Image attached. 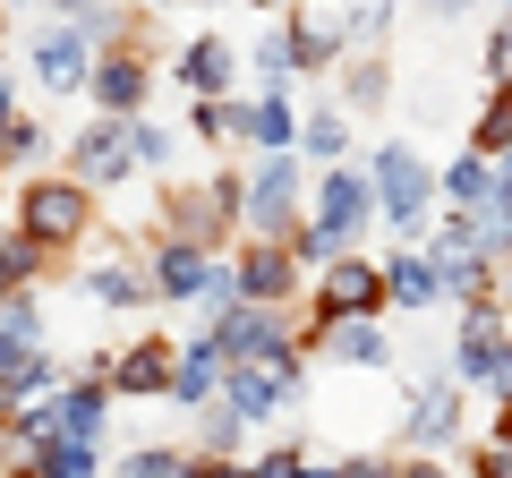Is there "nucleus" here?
<instances>
[{
  "instance_id": "nucleus-1",
  "label": "nucleus",
  "mask_w": 512,
  "mask_h": 478,
  "mask_svg": "<svg viewBox=\"0 0 512 478\" xmlns=\"http://www.w3.org/2000/svg\"><path fill=\"white\" fill-rule=\"evenodd\" d=\"M222 410H239V419H265V410H282L291 402V385H299V342H282V350H256V359H222Z\"/></svg>"
},
{
  "instance_id": "nucleus-2",
  "label": "nucleus",
  "mask_w": 512,
  "mask_h": 478,
  "mask_svg": "<svg viewBox=\"0 0 512 478\" xmlns=\"http://www.w3.org/2000/svg\"><path fill=\"white\" fill-rule=\"evenodd\" d=\"M86 222H94L86 180H26L18 188V231L35 239V248H77Z\"/></svg>"
},
{
  "instance_id": "nucleus-3",
  "label": "nucleus",
  "mask_w": 512,
  "mask_h": 478,
  "mask_svg": "<svg viewBox=\"0 0 512 478\" xmlns=\"http://www.w3.org/2000/svg\"><path fill=\"white\" fill-rule=\"evenodd\" d=\"M367 197L384 205V222L419 231V222H427V205H436V171H427L410 146H384V154H376V171H367Z\"/></svg>"
},
{
  "instance_id": "nucleus-4",
  "label": "nucleus",
  "mask_w": 512,
  "mask_h": 478,
  "mask_svg": "<svg viewBox=\"0 0 512 478\" xmlns=\"http://www.w3.org/2000/svg\"><path fill=\"white\" fill-rule=\"evenodd\" d=\"M239 214H248V231H274V239H291V231H299V171H291V154H282V146H274V163L248 180Z\"/></svg>"
},
{
  "instance_id": "nucleus-5",
  "label": "nucleus",
  "mask_w": 512,
  "mask_h": 478,
  "mask_svg": "<svg viewBox=\"0 0 512 478\" xmlns=\"http://www.w3.org/2000/svg\"><path fill=\"white\" fill-rule=\"evenodd\" d=\"M239 299H265V308H274V299H291V282H299V248L291 239H274V231H256L248 248H239Z\"/></svg>"
},
{
  "instance_id": "nucleus-6",
  "label": "nucleus",
  "mask_w": 512,
  "mask_h": 478,
  "mask_svg": "<svg viewBox=\"0 0 512 478\" xmlns=\"http://www.w3.org/2000/svg\"><path fill=\"white\" fill-rule=\"evenodd\" d=\"M359 308H384V265L333 257L325 274H316V316H359Z\"/></svg>"
},
{
  "instance_id": "nucleus-7",
  "label": "nucleus",
  "mask_w": 512,
  "mask_h": 478,
  "mask_svg": "<svg viewBox=\"0 0 512 478\" xmlns=\"http://www.w3.org/2000/svg\"><path fill=\"white\" fill-rule=\"evenodd\" d=\"M171 239H197V248H214V239H222V214H239V188L231 180H222V188H171Z\"/></svg>"
},
{
  "instance_id": "nucleus-8",
  "label": "nucleus",
  "mask_w": 512,
  "mask_h": 478,
  "mask_svg": "<svg viewBox=\"0 0 512 478\" xmlns=\"http://www.w3.org/2000/svg\"><path fill=\"white\" fill-rule=\"evenodd\" d=\"M308 342H325L333 359H350V368H384V359H393V342L376 333V308H359V316H316Z\"/></svg>"
},
{
  "instance_id": "nucleus-9",
  "label": "nucleus",
  "mask_w": 512,
  "mask_h": 478,
  "mask_svg": "<svg viewBox=\"0 0 512 478\" xmlns=\"http://www.w3.org/2000/svg\"><path fill=\"white\" fill-rule=\"evenodd\" d=\"M128 171V111H103V120H94L86 137H77V180H120Z\"/></svg>"
},
{
  "instance_id": "nucleus-10",
  "label": "nucleus",
  "mask_w": 512,
  "mask_h": 478,
  "mask_svg": "<svg viewBox=\"0 0 512 478\" xmlns=\"http://www.w3.org/2000/svg\"><path fill=\"white\" fill-rule=\"evenodd\" d=\"M171 359H180L171 342H137V350H120L103 368V385L111 393H171Z\"/></svg>"
},
{
  "instance_id": "nucleus-11",
  "label": "nucleus",
  "mask_w": 512,
  "mask_h": 478,
  "mask_svg": "<svg viewBox=\"0 0 512 478\" xmlns=\"http://www.w3.org/2000/svg\"><path fill=\"white\" fill-rule=\"evenodd\" d=\"M205 274H214V257H205L197 239H163V257H154L146 291H163V299H197V291H205Z\"/></svg>"
},
{
  "instance_id": "nucleus-12",
  "label": "nucleus",
  "mask_w": 512,
  "mask_h": 478,
  "mask_svg": "<svg viewBox=\"0 0 512 478\" xmlns=\"http://www.w3.org/2000/svg\"><path fill=\"white\" fill-rule=\"evenodd\" d=\"M86 69H94V60H86V35H77V26H60V35H43V43H35V77H43L52 94L86 86Z\"/></svg>"
},
{
  "instance_id": "nucleus-13",
  "label": "nucleus",
  "mask_w": 512,
  "mask_h": 478,
  "mask_svg": "<svg viewBox=\"0 0 512 478\" xmlns=\"http://www.w3.org/2000/svg\"><path fill=\"white\" fill-rule=\"evenodd\" d=\"M453 427H461V393H453V385H427L419 402H410V427H402V436H410V444H453Z\"/></svg>"
},
{
  "instance_id": "nucleus-14",
  "label": "nucleus",
  "mask_w": 512,
  "mask_h": 478,
  "mask_svg": "<svg viewBox=\"0 0 512 478\" xmlns=\"http://www.w3.org/2000/svg\"><path fill=\"white\" fill-rule=\"evenodd\" d=\"M214 376H222V350H214V333H197V342L171 359V402H205Z\"/></svg>"
},
{
  "instance_id": "nucleus-15",
  "label": "nucleus",
  "mask_w": 512,
  "mask_h": 478,
  "mask_svg": "<svg viewBox=\"0 0 512 478\" xmlns=\"http://www.w3.org/2000/svg\"><path fill=\"white\" fill-rule=\"evenodd\" d=\"M231 77H239V60H231V43H222V35H197V43H188V60H180V86L222 94Z\"/></svg>"
},
{
  "instance_id": "nucleus-16",
  "label": "nucleus",
  "mask_w": 512,
  "mask_h": 478,
  "mask_svg": "<svg viewBox=\"0 0 512 478\" xmlns=\"http://www.w3.org/2000/svg\"><path fill=\"white\" fill-rule=\"evenodd\" d=\"M231 129H248L256 137V146H265V154H274V146H291V103H282V86H265V94H256V103L248 111H231Z\"/></svg>"
},
{
  "instance_id": "nucleus-17",
  "label": "nucleus",
  "mask_w": 512,
  "mask_h": 478,
  "mask_svg": "<svg viewBox=\"0 0 512 478\" xmlns=\"http://www.w3.org/2000/svg\"><path fill=\"white\" fill-rule=\"evenodd\" d=\"M103 393H111L103 376H94V385H77V393H60V402H52V419H60L52 436H86V444H94V436H103V419H111Z\"/></svg>"
},
{
  "instance_id": "nucleus-18",
  "label": "nucleus",
  "mask_w": 512,
  "mask_h": 478,
  "mask_svg": "<svg viewBox=\"0 0 512 478\" xmlns=\"http://www.w3.org/2000/svg\"><path fill=\"white\" fill-rule=\"evenodd\" d=\"M94 94H103V111H137V103H146V60H137V52H111L103 77H94Z\"/></svg>"
},
{
  "instance_id": "nucleus-19",
  "label": "nucleus",
  "mask_w": 512,
  "mask_h": 478,
  "mask_svg": "<svg viewBox=\"0 0 512 478\" xmlns=\"http://www.w3.org/2000/svg\"><path fill=\"white\" fill-rule=\"evenodd\" d=\"M436 291H444V282H436V265H427V257H393V265H384V299H402V308H436Z\"/></svg>"
},
{
  "instance_id": "nucleus-20",
  "label": "nucleus",
  "mask_w": 512,
  "mask_h": 478,
  "mask_svg": "<svg viewBox=\"0 0 512 478\" xmlns=\"http://www.w3.org/2000/svg\"><path fill=\"white\" fill-rule=\"evenodd\" d=\"M333 43H342V26L333 18H291V35H282V52H291V69H325Z\"/></svg>"
},
{
  "instance_id": "nucleus-21",
  "label": "nucleus",
  "mask_w": 512,
  "mask_h": 478,
  "mask_svg": "<svg viewBox=\"0 0 512 478\" xmlns=\"http://www.w3.org/2000/svg\"><path fill=\"white\" fill-rule=\"evenodd\" d=\"M86 291L103 299V308H137V299H146V274H137L128 257H103V265L86 274Z\"/></svg>"
},
{
  "instance_id": "nucleus-22",
  "label": "nucleus",
  "mask_w": 512,
  "mask_h": 478,
  "mask_svg": "<svg viewBox=\"0 0 512 478\" xmlns=\"http://www.w3.org/2000/svg\"><path fill=\"white\" fill-rule=\"evenodd\" d=\"M26 461L52 470V478H86V470H94V444H86V436H43V444H26Z\"/></svg>"
},
{
  "instance_id": "nucleus-23",
  "label": "nucleus",
  "mask_w": 512,
  "mask_h": 478,
  "mask_svg": "<svg viewBox=\"0 0 512 478\" xmlns=\"http://www.w3.org/2000/svg\"><path fill=\"white\" fill-rule=\"evenodd\" d=\"M470 146H478V154H512V86H495V103L478 111Z\"/></svg>"
},
{
  "instance_id": "nucleus-24",
  "label": "nucleus",
  "mask_w": 512,
  "mask_h": 478,
  "mask_svg": "<svg viewBox=\"0 0 512 478\" xmlns=\"http://www.w3.org/2000/svg\"><path fill=\"white\" fill-rule=\"evenodd\" d=\"M487 180H495V171H487V154H461V163L453 171H444V197H453V214H461V205H478V197H487Z\"/></svg>"
},
{
  "instance_id": "nucleus-25",
  "label": "nucleus",
  "mask_w": 512,
  "mask_h": 478,
  "mask_svg": "<svg viewBox=\"0 0 512 478\" xmlns=\"http://www.w3.org/2000/svg\"><path fill=\"white\" fill-rule=\"evenodd\" d=\"M0 325H9V333H26V342L43 333V316H35V299H26V282H0Z\"/></svg>"
},
{
  "instance_id": "nucleus-26",
  "label": "nucleus",
  "mask_w": 512,
  "mask_h": 478,
  "mask_svg": "<svg viewBox=\"0 0 512 478\" xmlns=\"http://www.w3.org/2000/svg\"><path fill=\"white\" fill-rule=\"evenodd\" d=\"M299 137H308V154H325V163H333V154L350 146V129H342V120H333V111H316V120H308V129H299Z\"/></svg>"
},
{
  "instance_id": "nucleus-27",
  "label": "nucleus",
  "mask_w": 512,
  "mask_h": 478,
  "mask_svg": "<svg viewBox=\"0 0 512 478\" xmlns=\"http://www.w3.org/2000/svg\"><path fill=\"white\" fill-rule=\"evenodd\" d=\"M188 461L180 453H163V444H146V453H128V478H180Z\"/></svg>"
},
{
  "instance_id": "nucleus-28",
  "label": "nucleus",
  "mask_w": 512,
  "mask_h": 478,
  "mask_svg": "<svg viewBox=\"0 0 512 478\" xmlns=\"http://www.w3.org/2000/svg\"><path fill=\"white\" fill-rule=\"evenodd\" d=\"M487 86H512V18L487 35Z\"/></svg>"
},
{
  "instance_id": "nucleus-29",
  "label": "nucleus",
  "mask_w": 512,
  "mask_h": 478,
  "mask_svg": "<svg viewBox=\"0 0 512 478\" xmlns=\"http://www.w3.org/2000/svg\"><path fill=\"white\" fill-rule=\"evenodd\" d=\"M128 163H171V137L163 129H128Z\"/></svg>"
},
{
  "instance_id": "nucleus-30",
  "label": "nucleus",
  "mask_w": 512,
  "mask_h": 478,
  "mask_svg": "<svg viewBox=\"0 0 512 478\" xmlns=\"http://www.w3.org/2000/svg\"><path fill=\"white\" fill-rule=\"evenodd\" d=\"M222 129H231V103H214V94H205V103H197V137H222Z\"/></svg>"
},
{
  "instance_id": "nucleus-31",
  "label": "nucleus",
  "mask_w": 512,
  "mask_h": 478,
  "mask_svg": "<svg viewBox=\"0 0 512 478\" xmlns=\"http://www.w3.org/2000/svg\"><path fill=\"white\" fill-rule=\"evenodd\" d=\"M9 120H18V94H9V77H0V129H9Z\"/></svg>"
},
{
  "instance_id": "nucleus-32",
  "label": "nucleus",
  "mask_w": 512,
  "mask_h": 478,
  "mask_svg": "<svg viewBox=\"0 0 512 478\" xmlns=\"http://www.w3.org/2000/svg\"><path fill=\"white\" fill-rule=\"evenodd\" d=\"M436 9H444V18H453V9H470V0H436Z\"/></svg>"
},
{
  "instance_id": "nucleus-33",
  "label": "nucleus",
  "mask_w": 512,
  "mask_h": 478,
  "mask_svg": "<svg viewBox=\"0 0 512 478\" xmlns=\"http://www.w3.org/2000/svg\"><path fill=\"white\" fill-rule=\"evenodd\" d=\"M52 9H94V0H52Z\"/></svg>"
},
{
  "instance_id": "nucleus-34",
  "label": "nucleus",
  "mask_w": 512,
  "mask_h": 478,
  "mask_svg": "<svg viewBox=\"0 0 512 478\" xmlns=\"http://www.w3.org/2000/svg\"><path fill=\"white\" fill-rule=\"evenodd\" d=\"M265 9H291V0H265Z\"/></svg>"
},
{
  "instance_id": "nucleus-35",
  "label": "nucleus",
  "mask_w": 512,
  "mask_h": 478,
  "mask_svg": "<svg viewBox=\"0 0 512 478\" xmlns=\"http://www.w3.org/2000/svg\"><path fill=\"white\" fill-rule=\"evenodd\" d=\"M154 9H163V0H154Z\"/></svg>"
},
{
  "instance_id": "nucleus-36",
  "label": "nucleus",
  "mask_w": 512,
  "mask_h": 478,
  "mask_svg": "<svg viewBox=\"0 0 512 478\" xmlns=\"http://www.w3.org/2000/svg\"><path fill=\"white\" fill-rule=\"evenodd\" d=\"M504 9H512V0H504Z\"/></svg>"
},
{
  "instance_id": "nucleus-37",
  "label": "nucleus",
  "mask_w": 512,
  "mask_h": 478,
  "mask_svg": "<svg viewBox=\"0 0 512 478\" xmlns=\"http://www.w3.org/2000/svg\"><path fill=\"white\" fill-rule=\"evenodd\" d=\"M504 163H512V154H504Z\"/></svg>"
}]
</instances>
